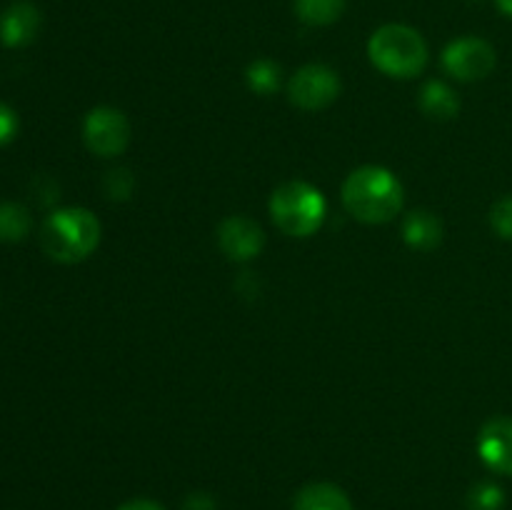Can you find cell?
<instances>
[{"label": "cell", "mask_w": 512, "mask_h": 510, "mask_svg": "<svg viewBox=\"0 0 512 510\" xmlns=\"http://www.w3.org/2000/svg\"><path fill=\"white\" fill-rule=\"evenodd\" d=\"M40 30V10L30 0H15L0 13V43L5 48H25Z\"/></svg>", "instance_id": "30bf717a"}, {"label": "cell", "mask_w": 512, "mask_h": 510, "mask_svg": "<svg viewBox=\"0 0 512 510\" xmlns=\"http://www.w3.org/2000/svg\"><path fill=\"white\" fill-rule=\"evenodd\" d=\"M183 510H215V500L208 493H193L185 500Z\"/></svg>", "instance_id": "44dd1931"}, {"label": "cell", "mask_w": 512, "mask_h": 510, "mask_svg": "<svg viewBox=\"0 0 512 510\" xmlns=\"http://www.w3.org/2000/svg\"><path fill=\"white\" fill-rule=\"evenodd\" d=\"M118 510H165V508L160 503H155V500L135 498V500H128V503L118 505Z\"/></svg>", "instance_id": "7402d4cb"}, {"label": "cell", "mask_w": 512, "mask_h": 510, "mask_svg": "<svg viewBox=\"0 0 512 510\" xmlns=\"http://www.w3.org/2000/svg\"><path fill=\"white\" fill-rule=\"evenodd\" d=\"M495 3H498L500 13H505L508 18H512V0H495Z\"/></svg>", "instance_id": "603a6c76"}, {"label": "cell", "mask_w": 512, "mask_h": 510, "mask_svg": "<svg viewBox=\"0 0 512 510\" xmlns=\"http://www.w3.org/2000/svg\"><path fill=\"white\" fill-rule=\"evenodd\" d=\"M270 215L285 235L310 238L323 225L325 215H328V203L315 185L305 183V180H290V183L280 185L270 198Z\"/></svg>", "instance_id": "277c9868"}, {"label": "cell", "mask_w": 512, "mask_h": 510, "mask_svg": "<svg viewBox=\"0 0 512 510\" xmlns=\"http://www.w3.org/2000/svg\"><path fill=\"white\" fill-rule=\"evenodd\" d=\"M443 68L463 83L483 80L495 68V50L483 38H458L443 50Z\"/></svg>", "instance_id": "52a82bcc"}, {"label": "cell", "mask_w": 512, "mask_h": 510, "mask_svg": "<svg viewBox=\"0 0 512 510\" xmlns=\"http://www.w3.org/2000/svg\"><path fill=\"white\" fill-rule=\"evenodd\" d=\"M420 108L428 118L450 120L458 115L460 100L448 85L440 83V80H430V83L423 85V93H420Z\"/></svg>", "instance_id": "4fadbf2b"}, {"label": "cell", "mask_w": 512, "mask_h": 510, "mask_svg": "<svg viewBox=\"0 0 512 510\" xmlns=\"http://www.w3.org/2000/svg\"><path fill=\"white\" fill-rule=\"evenodd\" d=\"M100 243V223L88 208H60L45 218L40 245L58 263H80Z\"/></svg>", "instance_id": "7a4b0ae2"}, {"label": "cell", "mask_w": 512, "mask_h": 510, "mask_svg": "<svg viewBox=\"0 0 512 510\" xmlns=\"http://www.w3.org/2000/svg\"><path fill=\"white\" fill-rule=\"evenodd\" d=\"M490 225H493V230L500 238L512 240V195L493 205V210H490Z\"/></svg>", "instance_id": "ac0fdd59"}, {"label": "cell", "mask_w": 512, "mask_h": 510, "mask_svg": "<svg viewBox=\"0 0 512 510\" xmlns=\"http://www.w3.org/2000/svg\"><path fill=\"white\" fill-rule=\"evenodd\" d=\"M293 510H355L353 500L335 483H310L295 495Z\"/></svg>", "instance_id": "7c38bea8"}, {"label": "cell", "mask_w": 512, "mask_h": 510, "mask_svg": "<svg viewBox=\"0 0 512 510\" xmlns=\"http://www.w3.org/2000/svg\"><path fill=\"white\" fill-rule=\"evenodd\" d=\"M370 63L390 78H415L428 63V43L415 28L388 23L373 33L368 43Z\"/></svg>", "instance_id": "3957f363"}, {"label": "cell", "mask_w": 512, "mask_h": 510, "mask_svg": "<svg viewBox=\"0 0 512 510\" xmlns=\"http://www.w3.org/2000/svg\"><path fill=\"white\" fill-rule=\"evenodd\" d=\"M218 243L230 260L245 263L263 250L265 233L255 220L245 218V215H230L220 223Z\"/></svg>", "instance_id": "ba28073f"}, {"label": "cell", "mask_w": 512, "mask_h": 510, "mask_svg": "<svg viewBox=\"0 0 512 510\" xmlns=\"http://www.w3.org/2000/svg\"><path fill=\"white\" fill-rule=\"evenodd\" d=\"M505 508V493L500 485L495 483H478L470 488L468 493V510H503Z\"/></svg>", "instance_id": "e0dca14e"}, {"label": "cell", "mask_w": 512, "mask_h": 510, "mask_svg": "<svg viewBox=\"0 0 512 510\" xmlns=\"http://www.w3.org/2000/svg\"><path fill=\"white\" fill-rule=\"evenodd\" d=\"M18 128H20L18 113H15L10 105L0 103V148L13 143L15 135H18Z\"/></svg>", "instance_id": "ffe728a7"}, {"label": "cell", "mask_w": 512, "mask_h": 510, "mask_svg": "<svg viewBox=\"0 0 512 510\" xmlns=\"http://www.w3.org/2000/svg\"><path fill=\"white\" fill-rule=\"evenodd\" d=\"M403 238L415 250H433L443 240V223L430 210H413L403 220Z\"/></svg>", "instance_id": "8fae6325"}, {"label": "cell", "mask_w": 512, "mask_h": 510, "mask_svg": "<svg viewBox=\"0 0 512 510\" xmlns=\"http://www.w3.org/2000/svg\"><path fill=\"white\" fill-rule=\"evenodd\" d=\"M105 190L113 200H125L133 190V175L130 170L118 168V170H110L108 178H105Z\"/></svg>", "instance_id": "d6986e66"}, {"label": "cell", "mask_w": 512, "mask_h": 510, "mask_svg": "<svg viewBox=\"0 0 512 510\" xmlns=\"http://www.w3.org/2000/svg\"><path fill=\"white\" fill-rule=\"evenodd\" d=\"M83 140L95 155L113 158L120 155L130 143V123L123 110L100 105L93 108L83 120Z\"/></svg>", "instance_id": "5b68a950"}, {"label": "cell", "mask_w": 512, "mask_h": 510, "mask_svg": "<svg viewBox=\"0 0 512 510\" xmlns=\"http://www.w3.org/2000/svg\"><path fill=\"white\" fill-rule=\"evenodd\" d=\"M290 103L303 110L328 108L340 95V78L333 68L323 63L303 65L298 73L290 78L288 85Z\"/></svg>", "instance_id": "8992f818"}, {"label": "cell", "mask_w": 512, "mask_h": 510, "mask_svg": "<svg viewBox=\"0 0 512 510\" xmlns=\"http://www.w3.org/2000/svg\"><path fill=\"white\" fill-rule=\"evenodd\" d=\"M478 455L493 473L512 475V418H493L483 425Z\"/></svg>", "instance_id": "9c48e42d"}, {"label": "cell", "mask_w": 512, "mask_h": 510, "mask_svg": "<svg viewBox=\"0 0 512 510\" xmlns=\"http://www.w3.org/2000/svg\"><path fill=\"white\" fill-rule=\"evenodd\" d=\"M245 80H248V88L253 90V93L273 95L275 90L280 88V65L268 58L255 60V63H250Z\"/></svg>", "instance_id": "2e32d148"}, {"label": "cell", "mask_w": 512, "mask_h": 510, "mask_svg": "<svg viewBox=\"0 0 512 510\" xmlns=\"http://www.w3.org/2000/svg\"><path fill=\"white\" fill-rule=\"evenodd\" d=\"M348 0H295V13L305 25L323 28L333 25L345 13Z\"/></svg>", "instance_id": "5bb4252c"}, {"label": "cell", "mask_w": 512, "mask_h": 510, "mask_svg": "<svg viewBox=\"0 0 512 510\" xmlns=\"http://www.w3.org/2000/svg\"><path fill=\"white\" fill-rule=\"evenodd\" d=\"M33 228V220L25 205L0 203V243H20Z\"/></svg>", "instance_id": "9a60e30c"}, {"label": "cell", "mask_w": 512, "mask_h": 510, "mask_svg": "<svg viewBox=\"0 0 512 510\" xmlns=\"http://www.w3.org/2000/svg\"><path fill=\"white\" fill-rule=\"evenodd\" d=\"M343 203L363 223H388L403 208V185L388 168L363 165L345 180Z\"/></svg>", "instance_id": "6da1fadb"}]
</instances>
